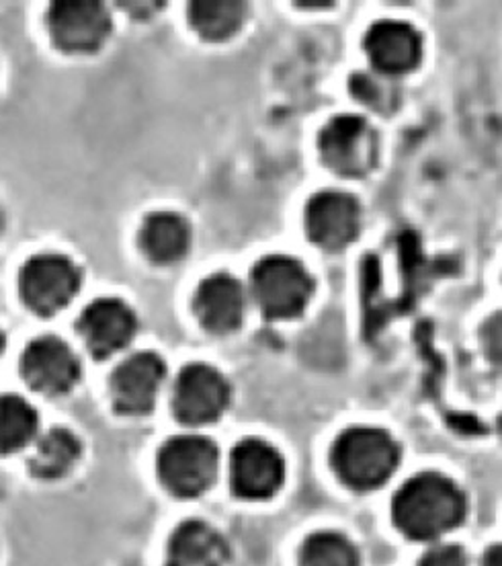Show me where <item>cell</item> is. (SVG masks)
Wrapping results in <instances>:
<instances>
[{
  "label": "cell",
  "mask_w": 502,
  "mask_h": 566,
  "mask_svg": "<svg viewBox=\"0 0 502 566\" xmlns=\"http://www.w3.org/2000/svg\"><path fill=\"white\" fill-rule=\"evenodd\" d=\"M40 417L25 398L0 397V452L13 453L28 448L38 436Z\"/></svg>",
  "instance_id": "cell-20"
},
{
  "label": "cell",
  "mask_w": 502,
  "mask_h": 566,
  "mask_svg": "<svg viewBox=\"0 0 502 566\" xmlns=\"http://www.w3.org/2000/svg\"><path fill=\"white\" fill-rule=\"evenodd\" d=\"M138 331V318L126 302L117 297H98L84 308L79 318V333L88 352L97 359L112 357L126 349Z\"/></svg>",
  "instance_id": "cell-12"
},
{
  "label": "cell",
  "mask_w": 502,
  "mask_h": 566,
  "mask_svg": "<svg viewBox=\"0 0 502 566\" xmlns=\"http://www.w3.org/2000/svg\"><path fill=\"white\" fill-rule=\"evenodd\" d=\"M220 453L216 443L201 436L168 439L158 452V476L172 495H201L218 476Z\"/></svg>",
  "instance_id": "cell-4"
},
{
  "label": "cell",
  "mask_w": 502,
  "mask_h": 566,
  "mask_svg": "<svg viewBox=\"0 0 502 566\" xmlns=\"http://www.w3.org/2000/svg\"><path fill=\"white\" fill-rule=\"evenodd\" d=\"M247 19L242 0H197L189 4V21L197 33L211 42H223L238 33Z\"/></svg>",
  "instance_id": "cell-18"
},
{
  "label": "cell",
  "mask_w": 502,
  "mask_h": 566,
  "mask_svg": "<svg viewBox=\"0 0 502 566\" xmlns=\"http://www.w3.org/2000/svg\"><path fill=\"white\" fill-rule=\"evenodd\" d=\"M197 318L213 335L234 333L242 325L247 296L242 283L228 273H216L201 282L194 302Z\"/></svg>",
  "instance_id": "cell-15"
},
{
  "label": "cell",
  "mask_w": 502,
  "mask_h": 566,
  "mask_svg": "<svg viewBox=\"0 0 502 566\" xmlns=\"http://www.w3.org/2000/svg\"><path fill=\"white\" fill-rule=\"evenodd\" d=\"M140 247L156 265L177 263L189 253L191 227L179 213H150L140 230Z\"/></svg>",
  "instance_id": "cell-16"
},
{
  "label": "cell",
  "mask_w": 502,
  "mask_h": 566,
  "mask_svg": "<svg viewBox=\"0 0 502 566\" xmlns=\"http://www.w3.org/2000/svg\"><path fill=\"white\" fill-rule=\"evenodd\" d=\"M391 517L408 538H439L466 517V496L456 482L437 472H422L405 482L394 496Z\"/></svg>",
  "instance_id": "cell-1"
},
{
  "label": "cell",
  "mask_w": 502,
  "mask_h": 566,
  "mask_svg": "<svg viewBox=\"0 0 502 566\" xmlns=\"http://www.w3.org/2000/svg\"><path fill=\"white\" fill-rule=\"evenodd\" d=\"M21 376L33 390L57 397L81 380V361L64 340L40 337L21 355Z\"/></svg>",
  "instance_id": "cell-10"
},
{
  "label": "cell",
  "mask_w": 502,
  "mask_h": 566,
  "mask_svg": "<svg viewBox=\"0 0 502 566\" xmlns=\"http://www.w3.org/2000/svg\"><path fill=\"white\" fill-rule=\"evenodd\" d=\"M230 402V384L208 364L181 369L172 388V411L185 424H210L222 417Z\"/></svg>",
  "instance_id": "cell-8"
},
{
  "label": "cell",
  "mask_w": 502,
  "mask_h": 566,
  "mask_svg": "<svg viewBox=\"0 0 502 566\" xmlns=\"http://www.w3.org/2000/svg\"><path fill=\"white\" fill-rule=\"evenodd\" d=\"M468 558L460 546H439L420 558L419 566H466Z\"/></svg>",
  "instance_id": "cell-23"
},
{
  "label": "cell",
  "mask_w": 502,
  "mask_h": 566,
  "mask_svg": "<svg viewBox=\"0 0 502 566\" xmlns=\"http://www.w3.org/2000/svg\"><path fill=\"white\" fill-rule=\"evenodd\" d=\"M4 345H7V339H4V333L0 331V355L4 352Z\"/></svg>",
  "instance_id": "cell-25"
},
{
  "label": "cell",
  "mask_w": 502,
  "mask_h": 566,
  "mask_svg": "<svg viewBox=\"0 0 502 566\" xmlns=\"http://www.w3.org/2000/svg\"><path fill=\"white\" fill-rule=\"evenodd\" d=\"M167 378V366L160 355L142 352L127 357L113 371L112 398L115 411L122 415H146L153 411L158 390Z\"/></svg>",
  "instance_id": "cell-13"
},
{
  "label": "cell",
  "mask_w": 502,
  "mask_h": 566,
  "mask_svg": "<svg viewBox=\"0 0 502 566\" xmlns=\"http://www.w3.org/2000/svg\"><path fill=\"white\" fill-rule=\"evenodd\" d=\"M304 224L310 241L324 251L338 253L359 237V201L345 191H321L307 201Z\"/></svg>",
  "instance_id": "cell-9"
},
{
  "label": "cell",
  "mask_w": 502,
  "mask_h": 566,
  "mask_svg": "<svg viewBox=\"0 0 502 566\" xmlns=\"http://www.w3.org/2000/svg\"><path fill=\"white\" fill-rule=\"evenodd\" d=\"M50 35L60 50L72 54L97 52L112 33V14L103 2L64 0L48 13Z\"/></svg>",
  "instance_id": "cell-7"
},
{
  "label": "cell",
  "mask_w": 502,
  "mask_h": 566,
  "mask_svg": "<svg viewBox=\"0 0 502 566\" xmlns=\"http://www.w3.org/2000/svg\"><path fill=\"white\" fill-rule=\"evenodd\" d=\"M365 52L381 76H400L419 66L422 38L402 21H379L365 35Z\"/></svg>",
  "instance_id": "cell-14"
},
{
  "label": "cell",
  "mask_w": 502,
  "mask_h": 566,
  "mask_svg": "<svg viewBox=\"0 0 502 566\" xmlns=\"http://www.w3.org/2000/svg\"><path fill=\"white\" fill-rule=\"evenodd\" d=\"M81 458V441L69 429H52L43 436L31 455V472L40 479L52 481L71 472Z\"/></svg>",
  "instance_id": "cell-19"
},
{
  "label": "cell",
  "mask_w": 502,
  "mask_h": 566,
  "mask_svg": "<svg viewBox=\"0 0 502 566\" xmlns=\"http://www.w3.org/2000/svg\"><path fill=\"white\" fill-rule=\"evenodd\" d=\"M322 160L343 177H365L376 167L379 144L374 128L357 115H338L318 138Z\"/></svg>",
  "instance_id": "cell-6"
},
{
  "label": "cell",
  "mask_w": 502,
  "mask_h": 566,
  "mask_svg": "<svg viewBox=\"0 0 502 566\" xmlns=\"http://www.w3.org/2000/svg\"><path fill=\"white\" fill-rule=\"evenodd\" d=\"M4 227V218H2V212H0V230Z\"/></svg>",
  "instance_id": "cell-26"
},
{
  "label": "cell",
  "mask_w": 502,
  "mask_h": 566,
  "mask_svg": "<svg viewBox=\"0 0 502 566\" xmlns=\"http://www.w3.org/2000/svg\"><path fill=\"white\" fill-rule=\"evenodd\" d=\"M501 546H492L489 553L484 554V560H482V566H501Z\"/></svg>",
  "instance_id": "cell-24"
},
{
  "label": "cell",
  "mask_w": 502,
  "mask_h": 566,
  "mask_svg": "<svg viewBox=\"0 0 502 566\" xmlns=\"http://www.w3.org/2000/svg\"><path fill=\"white\" fill-rule=\"evenodd\" d=\"M331 460L347 486L372 491L394 474L400 462V446L384 429L353 427L336 439Z\"/></svg>",
  "instance_id": "cell-2"
},
{
  "label": "cell",
  "mask_w": 502,
  "mask_h": 566,
  "mask_svg": "<svg viewBox=\"0 0 502 566\" xmlns=\"http://www.w3.org/2000/svg\"><path fill=\"white\" fill-rule=\"evenodd\" d=\"M285 467L280 452L263 439H242L230 455L232 493L242 499H269L280 491Z\"/></svg>",
  "instance_id": "cell-11"
},
{
  "label": "cell",
  "mask_w": 502,
  "mask_h": 566,
  "mask_svg": "<svg viewBox=\"0 0 502 566\" xmlns=\"http://www.w3.org/2000/svg\"><path fill=\"white\" fill-rule=\"evenodd\" d=\"M226 560V542L203 522L179 525L168 544V566H223Z\"/></svg>",
  "instance_id": "cell-17"
},
{
  "label": "cell",
  "mask_w": 502,
  "mask_h": 566,
  "mask_svg": "<svg viewBox=\"0 0 502 566\" xmlns=\"http://www.w3.org/2000/svg\"><path fill=\"white\" fill-rule=\"evenodd\" d=\"M83 273L69 256H31L19 273V292L29 311L40 316H52L81 290Z\"/></svg>",
  "instance_id": "cell-5"
},
{
  "label": "cell",
  "mask_w": 502,
  "mask_h": 566,
  "mask_svg": "<svg viewBox=\"0 0 502 566\" xmlns=\"http://www.w3.org/2000/svg\"><path fill=\"white\" fill-rule=\"evenodd\" d=\"M359 556L349 539L335 532H321L304 542L300 566H357Z\"/></svg>",
  "instance_id": "cell-21"
},
{
  "label": "cell",
  "mask_w": 502,
  "mask_h": 566,
  "mask_svg": "<svg viewBox=\"0 0 502 566\" xmlns=\"http://www.w3.org/2000/svg\"><path fill=\"white\" fill-rule=\"evenodd\" d=\"M251 292L265 318L290 321L306 311L314 280L292 256H265L252 268Z\"/></svg>",
  "instance_id": "cell-3"
},
{
  "label": "cell",
  "mask_w": 502,
  "mask_h": 566,
  "mask_svg": "<svg viewBox=\"0 0 502 566\" xmlns=\"http://www.w3.org/2000/svg\"><path fill=\"white\" fill-rule=\"evenodd\" d=\"M351 91L355 93L357 99L363 101L365 105L374 107L377 112L384 114V109L394 107V88H391L388 76H372V74H357L351 83Z\"/></svg>",
  "instance_id": "cell-22"
}]
</instances>
